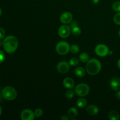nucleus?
Here are the masks:
<instances>
[{
    "label": "nucleus",
    "mask_w": 120,
    "mask_h": 120,
    "mask_svg": "<svg viewBox=\"0 0 120 120\" xmlns=\"http://www.w3.org/2000/svg\"><path fill=\"white\" fill-rule=\"evenodd\" d=\"M79 60L83 63H86L89 60V56L87 53H82L79 56Z\"/></svg>",
    "instance_id": "obj_18"
},
{
    "label": "nucleus",
    "mask_w": 120,
    "mask_h": 120,
    "mask_svg": "<svg viewBox=\"0 0 120 120\" xmlns=\"http://www.w3.org/2000/svg\"><path fill=\"white\" fill-rule=\"evenodd\" d=\"M109 49L106 45L103 44H99L95 48V52L96 55L100 57H104L109 55Z\"/></svg>",
    "instance_id": "obj_6"
},
{
    "label": "nucleus",
    "mask_w": 120,
    "mask_h": 120,
    "mask_svg": "<svg viewBox=\"0 0 120 120\" xmlns=\"http://www.w3.org/2000/svg\"><path fill=\"white\" fill-rule=\"evenodd\" d=\"M17 96L16 90L12 86H6L2 91V97L7 100L12 101Z\"/></svg>",
    "instance_id": "obj_3"
},
{
    "label": "nucleus",
    "mask_w": 120,
    "mask_h": 120,
    "mask_svg": "<svg viewBox=\"0 0 120 120\" xmlns=\"http://www.w3.org/2000/svg\"><path fill=\"white\" fill-rule=\"evenodd\" d=\"M70 32H71V29L69 26L64 25H62L59 28L58 34L60 37L62 38H66L70 35Z\"/></svg>",
    "instance_id": "obj_7"
},
{
    "label": "nucleus",
    "mask_w": 120,
    "mask_h": 120,
    "mask_svg": "<svg viewBox=\"0 0 120 120\" xmlns=\"http://www.w3.org/2000/svg\"><path fill=\"white\" fill-rule=\"evenodd\" d=\"M75 73L77 77H83L85 76L86 75V70L82 67H79L76 68L75 70Z\"/></svg>",
    "instance_id": "obj_15"
},
{
    "label": "nucleus",
    "mask_w": 120,
    "mask_h": 120,
    "mask_svg": "<svg viewBox=\"0 0 120 120\" xmlns=\"http://www.w3.org/2000/svg\"><path fill=\"white\" fill-rule=\"evenodd\" d=\"M112 9L116 12H120V1H116L112 4Z\"/></svg>",
    "instance_id": "obj_21"
},
{
    "label": "nucleus",
    "mask_w": 120,
    "mask_h": 120,
    "mask_svg": "<svg viewBox=\"0 0 120 120\" xmlns=\"http://www.w3.org/2000/svg\"><path fill=\"white\" fill-rule=\"evenodd\" d=\"M101 64L98 60L96 59H89L86 65V71L89 75H96L100 71Z\"/></svg>",
    "instance_id": "obj_2"
},
{
    "label": "nucleus",
    "mask_w": 120,
    "mask_h": 120,
    "mask_svg": "<svg viewBox=\"0 0 120 120\" xmlns=\"http://www.w3.org/2000/svg\"><path fill=\"white\" fill-rule=\"evenodd\" d=\"M2 45H3V42H2L1 41H0V46Z\"/></svg>",
    "instance_id": "obj_34"
},
{
    "label": "nucleus",
    "mask_w": 120,
    "mask_h": 120,
    "mask_svg": "<svg viewBox=\"0 0 120 120\" xmlns=\"http://www.w3.org/2000/svg\"><path fill=\"white\" fill-rule=\"evenodd\" d=\"M1 93H0V99H1Z\"/></svg>",
    "instance_id": "obj_38"
},
{
    "label": "nucleus",
    "mask_w": 120,
    "mask_h": 120,
    "mask_svg": "<svg viewBox=\"0 0 120 120\" xmlns=\"http://www.w3.org/2000/svg\"><path fill=\"white\" fill-rule=\"evenodd\" d=\"M5 36V32L2 28H0V40L4 38Z\"/></svg>",
    "instance_id": "obj_27"
},
{
    "label": "nucleus",
    "mask_w": 120,
    "mask_h": 120,
    "mask_svg": "<svg viewBox=\"0 0 120 120\" xmlns=\"http://www.w3.org/2000/svg\"><path fill=\"white\" fill-rule=\"evenodd\" d=\"M68 116H69V118L71 119H74L76 118L78 115V111L77 109L75 107H71L70 109H69L68 110Z\"/></svg>",
    "instance_id": "obj_14"
},
{
    "label": "nucleus",
    "mask_w": 120,
    "mask_h": 120,
    "mask_svg": "<svg viewBox=\"0 0 120 120\" xmlns=\"http://www.w3.org/2000/svg\"><path fill=\"white\" fill-rule=\"evenodd\" d=\"M71 32L75 35H79L81 34V29L79 27L76 26L72 28L71 29Z\"/></svg>",
    "instance_id": "obj_24"
},
{
    "label": "nucleus",
    "mask_w": 120,
    "mask_h": 120,
    "mask_svg": "<svg viewBox=\"0 0 120 120\" xmlns=\"http://www.w3.org/2000/svg\"><path fill=\"white\" fill-rule=\"evenodd\" d=\"M73 15L69 12H65L61 15L60 17V20L61 22L64 24H68L70 23L72 21Z\"/></svg>",
    "instance_id": "obj_10"
},
{
    "label": "nucleus",
    "mask_w": 120,
    "mask_h": 120,
    "mask_svg": "<svg viewBox=\"0 0 120 120\" xmlns=\"http://www.w3.org/2000/svg\"><path fill=\"white\" fill-rule=\"evenodd\" d=\"M5 59V55L2 50H0V64L4 61Z\"/></svg>",
    "instance_id": "obj_26"
},
{
    "label": "nucleus",
    "mask_w": 120,
    "mask_h": 120,
    "mask_svg": "<svg viewBox=\"0 0 120 120\" xmlns=\"http://www.w3.org/2000/svg\"><path fill=\"white\" fill-rule=\"evenodd\" d=\"M79 62V60L77 57H73L69 60V63L71 66H77Z\"/></svg>",
    "instance_id": "obj_20"
},
{
    "label": "nucleus",
    "mask_w": 120,
    "mask_h": 120,
    "mask_svg": "<svg viewBox=\"0 0 120 120\" xmlns=\"http://www.w3.org/2000/svg\"><path fill=\"white\" fill-rule=\"evenodd\" d=\"M70 23V28H71V29L73 28H75V27L77 26V23H76V22H75V21L71 22Z\"/></svg>",
    "instance_id": "obj_28"
},
{
    "label": "nucleus",
    "mask_w": 120,
    "mask_h": 120,
    "mask_svg": "<svg viewBox=\"0 0 120 120\" xmlns=\"http://www.w3.org/2000/svg\"><path fill=\"white\" fill-rule=\"evenodd\" d=\"M99 1L100 0H92V2L93 4H98L99 2Z\"/></svg>",
    "instance_id": "obj_31"
},
{
    "label": "nucleus",
    "mask_w": 120,
    "mask_h": 120,
    "mask_svg": "<svg viewBox=\"0 0 120 120\" xmlns=\"http://www.w3.org/2000/svg\"><path fill=\"white\" fill-rule=\"evenodd\" d=\"M60 119L62 120H68L69 119V117H66V116H63L62 117H61Z\"/></svg>",
    "instance_id": "obj_30"
},
{
    "label": "nucleus",
    "mask_w": 120,
    "mask_h": 120,
    "mask_svg": "<svg viewBox=\"0 0 120 120\" xmlns=\"http://www.w3.org/2000/svg\"><path fill=\"white\" fill-rule=\"evenodd\" d=\"M112 53V52H111V51H109V55H111V54Z\"/></svg>",
    "instance_id": "obj_35"
},
{
    "label": "nucleus",
    "mask_w": 120,
    "mask_h": 120,
    "mask_svg": "<svg viewBox=\"0 0 120 120\" xmlns=\"http://www.w3.org/2000/svg\"><path fill=\"white\" fill-rule=\"evenodd\" d=\"M69 65L70 64L68 62H64V61L60 62L57 64V69L59 72L60 73H66L69 70Z\"/></svg>",
    "instance_id": "obj_9"
},
{
    "label": "nucleus",
    "mask_w": 120,
    "mask_h": 120,
    "mask_svg": "<svg viewBox=\"0 0 120 120\" xmlns=\"http://www.w3.org/2000/svg\"><path fill=\"white\" fill-rule=\"evenodd\" d=\"M117 64H118V68H119V69H120V59L119 60H118V63H117Z\"/></svg>",
    "instance_id": "obj_32"
},
{
    "label": "nucleus",
    "mask_w": 120,
    "mask_h": 120,
    "mask_svg": "<svg viewBox=\"0 0 120 120\" xmlns=\"http://www.w3.org/2000/svg\"><path fill=\"white\" fill-rule=\"evenodd\" d=\"M109 117L111 120H118L120 119V115L116 111H111L109 112Z\"/></svg>",
    "instance_id": "obj_16"
},
{
    "label": "nucleus",
    "mask_w": 120,
    "mask_h": 120,
    "mask_svg": "<svg viewBox=\"0 0 120 120\" xmlns=\"http://www.w3.org/2000/svg\"><path fill=\"white\" fill-rule=\"evenodd\" d=\"M43 110L41 109H38L36 110H35L34 114H35V117H42V116L43 115Z\"/></svg>",
    "instance_id": "obj_25"
},
{
    "label": "nucleus",
    "mask_w": 120,
    "mask_h": 120,
    "mask_svg": "<svg viewBox=\"0 0 120 120\" xmlns=\"http://www.w3.org/2000/svg\"><path fill=\"white\" fill-rule=\"evenodd\" d=\"M3 47L8 53H12L17 49L18 41L15 36H8L3 41Z\"/></svg>",
    "instance_id": "obj_1"
},
{
    "label": "nucleus",
    "mask_w": 120,
    "mask_h": 120,
    "mask_svg": "<svg viewBox=\"0 0 120 120\" xmlns=\"http://www.w3.org/2000/svg\"><path fill=\"white\" fill-rule=\"evenodd\" d=\"M76 104L79 108H84L87 104V101L85 98H81L77 100V102H76Z\"/></svg>",
    "instance_id": "obj_17"
},
{
    "label": "nucleus",
    "mask_w": 120,
    "mask_h": 120,
    "mask_svg": "<svg viewBox=\"0 0 120 120\" xmlns=\"http://www.w3.org/2000/svg\"><path fill=\"white\" fill-rule=\"evenodd\" d=\"M35 117L34 112L29 109L23 110L21 114V118L22 120H34Z\"/></svg>",
    "instance_id": "obj_8"
},
{
    "label": "nucleus",
    "mask_w": 120,
    "mask_h": 120,
    "mask_svg": "<svg viewBox=\"0 0 120 120\" xmlns=\"http://www.w3.org/2000/svg\"><path fill=\"white\" fill-rule=\"evenodd\" d=\"M2 107H1V105H0V116H1V114H2Z\"/></svg>",
    "instance_id": "obj_33"
},
{
    "label": "nucleus",
    "mask_w": 120,
    "mask_h": 120,
    "mask_svg": "<svg viewBox=\"0 0 120 120\" xmlns=\"http://www.w3.org/2000/svg\"><path fill=\"white\" fill-rule=\"evenodd\" d=\"M114 22L117 25H120V12L117 13L114 16Z\"/></svg>",
    "instance_id": "obj_23"
},
{
    "label": "nucleus",
    "mask_w": 120,
    "mask_h": 120,
    "mask_svg": "<svg viewBox=\"0 0 120 120\" xmlns=\"http://www.w3.org/2000/svg\"><path fill=\"white\" fill-rule=\"evenodd\" d=\"M1 14H2V11H1V8H0V16H1Z\"/></svg>",
    "instance_id": "obj_36"
},
{
    "label": "nucleus",
    "mask_w": 120,
    "mask_h": 120,
    "mask_svg": "<svg viewBox=\"0 0 120 120\" xmlns=\"http://www.w3.org/2000/svg\"><path fill=\"white\" fill-rule=\"evenodd\" d=\"M99 109L96 105H90L86 108V112L90 116H96L98 113Z\"/></svg>",
    "instance_id": "obj_12"
},
{
    "label": "nucleus",
    "mask_w": 120,
    "mask_h": 120,
    "mask_svg": "<svg viewBox=\"0 0 120 120\" xmlns=\"http://www.w3.org/2000/svg\"><path fill=\"white\" fill-rule=\"evenodd\" d=\"M63 86L66 88L69 89H71L75 87V82L70 77H66L63 80Z\"/></svg>",
    "instance_id": "obj_13"
},
{
    "label": "nucleus",
    "mask_w": 120,
    "mask_h": 120,
    "mask_svg": "<svg viewBox=\"0 0 120 120\" xmlns=\"http://www.w3.org/2000/svg\"><path fill=\"white\" fill-rule=\"evenodd\" d=\"M116 97H117V99L120 100V90L117 91V92L116 93Z\"/></svg>",
    "instance_id": "obj_29"
},
{
    "label": "nucleus",
    "mask_w": 120,
    "mask_h": 120,
    "mask_svg": "<svg viewBox=\"0 0 120 120\" xmlns=\"http://www.w3.org/2000/svg\"><path fill=\"white\" fill-rule=\"evenodd\" d=\"M74 95H75V92L72 90H68L65 93L66 97L68 98H69V99L72 98L74 97Z\"/></svg>",
    "instance_id": "obj_22"
},
{
    "label": "nucleus",
    "mask_w": 120,
    "mask_h": 120,
    "mask_svg": "<svg viewBox=\"0 0 120 120\" xmlns=\"http://www.w3.org/2000/svg\"><path fill=\"white\" fill-rule=\"evenodd\" d=\"M118 35H119L120 37V29L119 30V32H118Z\"/></svg>",
    "instance_id": "obj_37"
},
{
    "label": "nucleus",
    "mask_w": 120,
    "mask_h": 120,
    "mask_svg": "<svg viewBox=\"0 0 120 120\" xmlns=\"http://www.w3.org/2000/svg\"><path fill=\"white\" fill-rule=\"evenodd\" d=\"M70 45L66 42L61 41L56 46V50L58 54L60 55H65L70 50Z\"/></svg>",
    "instance_id": "obj_5"
},
{
    "label": "nucleus",
    "mask_w": 120,
    "mask_h": 120,
    "mask_svg": "<svg viewBox=\"0 0 120 120\" xmlns=\"http://www.w3.org/2000/svg\"><path fill=\"white\" fill-rule=\"evenodd\" d=\"M75 93L80 97H84L89 94L90 87L86 83H80L75 87Z\"/></svg>",
    "instance_id": "obj_4"
},
{
    "label": "nucleus",
    "mask_w": 120,
    "mask_h": 120,
    "mask_svg": "<svg viewBox=\"0 0 120 120\" xmlns=\"http://www.w3.org/2000/svg\"><path fill=\"white\" fill-rule=\"evenodd\" d=\"M80 50V48L78 45H73L70 46V50L72 53L73 54H76L77 53L79 52Z\"/></svg>",
    "instance_id": "obj_19"
},
{
    "label": "nucleus",
    "mask_w": 120,
    "mask_h": 120,
    "mask_svg": "<svg viewBox=\"0 0 120 120\" xmlns=\"http://www.w3.org/2000/svg\"><path fill=\"white\" fill-rule=\"evenodd\" d=\"M110 85L111 89L115 91L120 90V79L119 77H114L110 80Z\"/></svg>",
    "instance_id": "obj_11"
}]
</instances>
